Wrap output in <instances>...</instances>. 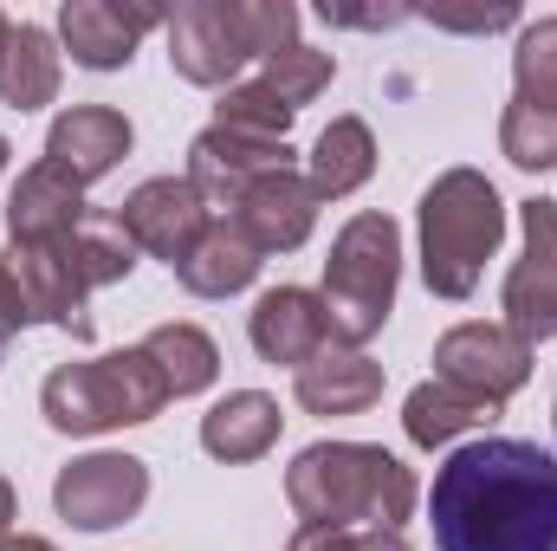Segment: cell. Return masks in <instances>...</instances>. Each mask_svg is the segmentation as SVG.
I'll list each match as a JSON object with an SVG mask.
<instances>
[{"label":"cell","mask_w":557,"mask_h":551,"mask_svg":"<svg viewBox=\"0 0 557 551\" xmlns=\"http://www.w3.org/2000/svg\"><path fill=\"white\" fill-rule=\"evenodd\" d=\"M493 403H480V396H467V390H454V383H441V377H428L409 390V403H403V434L416 441V448H454L467 428H480V421H493Z\"/></svg>","instance_id":"obj_23"},{"label":"cell","mask_w":557,"mask_h":551,"mask_svg":"<svg viewBox=\"0 0 557 551\" xmlns=\"http://www.w3.org/2000/svg\"><path fill=\"white\" fill-rule=\"evenodd\" d=\"M169 396L162 370L149 364L143 344H124V351H104L91 364H59L46 383H39V409L59 434H111V428H137V421H156Z\"/></svg>","instance_id":"obj_5"},{"label":"cell","mask_w":557,"mask_h":551,"mask_svg":"<svg viewBox=\"0 0 557 551\" xmlns=\"http://www.w3.org/2000/svg\"><path fill=\"white\" fill-rule=\"evenodd\" d=\"M278 428H285V415H278V403L267 390H227L214 409L201 415V448H208L214 461L240 467V461L273 454Z\"/></svg>","instance_id":"obj_19"},{"label":"cell","mask_w":557,"mask_h":551,"mask_svg":"<svg viewBox=\"0 0 557 551\" xmlns=\"http://www.w3.org/2000/svg\"><path fill=\"white\" fill-rule=\"evenodd\" d=\"M117 221H124V234L137 241V254L149 260H162L169 273L195 254V241L208 234V208H201V195L188 188V175H149L137 182L131 195H124V208H117Z\"/></svg>","instance_id":"obj_11"},{"label":"cell","mask_w":557,"mask_h":551,"mask_svg":"<svg viewBox=\"0 0 557 551\" xmlns=\"http://www.w3.org/2000/svg\"><path fill=\"white\" fill-rule=\"evenodd\" d=\"M7 156H13V149H7V137H0V169H7Z\"/></svg>","instance_id":"obj_38"},{"label":"cell","mask_w":557,"mask_h":551,"mask_svg":"<svg viewBox=\"0 0 557 551\" xmlns=\"http://www.w3.org/2000/svg\"><path fill=\"white\" fill-rule=\"evenodd\" d=\"M370 175H376V137H370V124H363V118H331V124L318 131V143H311V162H305L311 195H318V201H344V195H357Z\"/></svg>","instance_id":"obj_21"},{"label":"cell","mask_w":557,"mask_h":551,"mask_svg":"<svg viewBox=\"0 0 557 551\" xmlns=\"http://www.w3.org/2000/svg\"><path fill=\"white\" fill-rule=\"evenodd\" d=\"M357 551H416V546H409L403 532H376V526H370V532H357Z\"/></svg>","instance_id":"obj_34"},{"label":"cell","mask_w":557,"mask_h":551,"mask_svg":"<svg viewBox=\"0 0 557 551\" xmlns=\"http://www.w3.org/2000/svg\"><path fill=\"white\" fill-rule=\"evenodd\" d=\"M292 396L305 415H363L383 403V364L370 351L324 344L305 370H292Z\"/></svg>","instance_id":"obj_18"},{"label":"cell","mask_w":557,"mask_h":551,"mask_svg":"<svg viewBox=\"0 0 557 551\" xmlns=\"http://www.w3.org/2000/svg\"><path fill=\"white\" fill-rule=\"evenodd\" d=\"M396 279H403V234L389 215H350L331 241V260H324V325H331V344L344 351H363L389 311H396Z\"/></svg>","instance_id":"obj_4"},{"label":"cell","mask_w":557,"mask_h":551,"mask_svg":"<svg viewBox=\"0 0 557 551\" xmlns=\"http://www.w3.org/2000/svg\"><path fill=\"white\" fill-rule=\"evenodd\" d=\"M149 26H169V20L156 7H117V0H65L59 7V46L85 72H124Z\"/></svg>","instance_id":"obj_13"},{"label":"cell","mask_w":557,"mask_h":551,"mask_svg":"<svg viewBox=\"0 0 557 551\" xmlns=\"http://www.w3.org/2000/svg\"><path fill=\"white\" fill-rule=\"evenodd\" d=\"M59 46H52V33L46 26H33V20H13V33H7V59H0V105L7 111H46L52 98H59Z\"/></svg>","instance_id":"obj_22"},{"label":"cell","mask_w":557,"mask_h":551,"mask_svg":"<svg viewBox=\"0 0 557 551\" xmlns=\"http://www.w3.org/2000/svg\"><path fill=\"white\" fill-rule=\"evenodd\" d=\"M267 267V254L234 228V221H208V234L195 241V254L175 267L182 279V292H195V298H234V292H247L253 279Z\"/></svg>","instance_id":"obj_20"},{"label":"cell","mask_w":557,"mask_h":551,"mask_svg":"<svg viewBox=\"0 0 557 551\" xmlns=\"http://www.w3.org/2000/svg\"><path fill=\"white\" fill-rule=\"evenodd\" d=\"M247 338L267 364H292L305 370L324 344H331V325H324V298L305 292V285H273L260 292V305L247 311Z\"/></svg>","instance_id":"obj_17"},{"label":"cell","mask_w":557,"mask_h":551,"mask_svg":"<svg viewBox=\"0 0 557 551\" xmlns=\"http://www.w3.org/2000/svg\"><path fill=\"white\" fill-rule=\"evenodd\" d=\"M131 118L124 111H111V105H72V111H59L52 118V131H46V162H59L72 182H104L124 156H131Z\"/></svg>","instance_id":"obj_16"},{"label":"cell","mask_w":557,"mask_h":551,"mask_svg":"<svg viewBox=\"0 0 557 551\" xmlns=\"http://www.w3.org/2000/svg\"><path fill=\"white\" fill-rule=\"evenodd\" d=\"M143 351H149V364L162 370V383H169V396H201L214 377H221V344L201 331V325H156L149 338H143Z\"/></svg>","instance_id":"obj_24"},{"label":"cell","mask_w":557,"mask_h":551,"mask_svg":"<svg viewBox=\"0 0 557 551\" xmlns=\"http://www.w3.org/2000/svg\"><path fill=\"white\" fill-rule=\"evenodd\" d=\"M149 500V461L137 454H117V448H98V454H78L59 467L52 480V506L65 526L78 532H111V526H131Z\"/></svg>","instance_id":"obj_6"},{"label":"cell","mask_w":557,"mask_h":551,"mask_svg":"<svg viewBox=\"0 0 557 551\" xmlns=\"http://www.w3.org/2000/svg\"><path fill=\"white\" fill-rule=\"evenodd\" d=\"M421 20H434V26H447V33H499V26L519 20V7H512V0H499V7H473V13H460V7H428Z\"/></svg>","instance_id":"obj_30"},{"label":"cell","mask_w":557,"mask_h":551,"mask_svg":"<svg viewBox=\"0 0 557 551\" xmlns=\"http://www.w3.org/2000/svg\"><path fill=\"white\" fill-rule=\"evenodd\" d=\"M285 551H357V532H337V526H298Z\"/></svg>","instance_id":"obj_33"},{"label":"cell","mask_w":557,"mask_h":551,"mask_svg":"<svg viewBox=\"0 0 557 551\" xmlns=\"http://www.w3.org/2000/svg\"><path fill=\"white\" fill-rule=\"evenodd\" d=\"M434 377L506 409L525 383H532V344L512 338L506 325H454L434 338Z\"/></svg>","instance_id":"obj_7"},{"label":"cell","mask_w":557,"mask_h":551,"mask_svg":"<svg viewBox=\"0 0 557 551\" xmlns=\"http://www.w3.org/2000/svg\"><path fill=\"white\" fill-rule=\"evenodd\" d=\"M499 156L512 162V169H557V111H532V105H506V118H499Z\"/></svg>","instance_id":"obj_27"},{"label":"cell","mask_w":557,"mask_h":551,"mask_svg":"<svg viewBox=\"0 0 557 551\" xmlns=\"http://www.w3.org/2000/svg\"><path fill=\"white\" fill-rule=\"evenodd\" d=\"M324 20H337V26H396V20H409V7H318Z\"/></svg>","instance_id":"obj_32"},{"label":"cell","mask_w":557,"mask_h":551,"mask_svg":"<svg viewBox=\"0 0 557 551\" xmlns=\"http://www.w3.org/2000/svg\"><path fill=\"white\" fill-rule=\"evenodd\" d=\"M13 519H20V493H13V480L0 474V539H13Z\"/></svg>","instance_id":"obj_35"},{"label":"cell","mask_w":557,"mask_h":551,"mask_svg":"<svg viewBox=\"0 0 557 551\" xmlns=\"http://www.w3.org/2000/svg\"><path fill=\"white\" fill-rule=\"evenodd\" d=\"M273 169H292V143L247 137V131H227V124H208L188 143V188L201 195V208L214 221H227L240 208V195Z\"/></svg>","instance_id":"obj_10"},{"label":"cell","mask_w":557,"mask_h":551,"mask_svg":"<svg viewBox=\"0 0 557 551\" xmlns=\"http://www.w3.org/2000/svg\"><path fill=\"white\" fill-rule=\"evenodd\" d=\"M318 195H311V182L298 175V169H273V175H260L247 195H240V208L227 215L260 254H298L305 241H311V228H318Z\"/></svg>","instance_id":"obj_15"},{"label":"cell","mask_w":557,"mask_h":551,"mask_svg":"<svg viewBox=\"0 0 557 551\" xmlns=\"http://www.w3.org/2000/svg\"><path fill=\"white\" fill-rule=\"evenodd\" d=\"M552 428H557V403H552Z\"/></svg>","instance_id":"obj_39"},{"label":"cell","mask_w":557,"mask_h":551,"mask_svg":"<svg viewBox=\"0 0 557 551\" xmlns=\"http://www.w3.org/2000/svg\"><path fill=\"white\" fill-rule=\"evenodd\" d=\"M7 33H13V20H7V13H0V59H7Z\"/></svg>","instance_id":"obj_37"},{"label":"cell","mask_w":557,"mask_h":551,"mask_svg":"<svg viewBox=\"0 0 557 551\" xmlns=\"http://www.w3.org/2000/svg\"><path fill=\"white\" fill-rule=\"evenodd\" d=\"M285 500L298 526H337V532H403L416 519V474L376 448V441H311L285 467Z\"/></svg>","instance_id":"obj_2"},{"label":"cell","mask_w":557,"mask_h":551,"mask_svg":"<svg viewBox=\"0 0 557 551\" xmlns=\"http://www.w3.org/2000/svg\"><path fill=\"white\" fill-rule=\"evenodd\" d=\"M26 325H33V311H26V292H20V279L7 273V260H0V357H7V344H13Z\"/></svg>","instance_id":"obj_31"},{"label":"cell","mask_w":557,"mask_h":551,"mask_svg":"<svg viewBox=\"0 0 557 551\" xmlns=\"http://www.w3.org/2000/svg\"><path fill=\"white\" fill-rule=\"evenodd\" d=\"M331 78H337V59H331V52H318V46H292V52L267 59V72H260V85L273 91L285 111H305Z\"/></svg>","instance_id":"obj_28"},{"label":"cell","mask_w":557,"mask_h":551,"mask_svg":"<svg viewBox=\"0 0 557 551\" xmlns=\"http://www.w3.org/2000/svg\"><path fill=\"white\" fill-rule=\"evenodd\" d=\"M434 551H557V454L486 434L434 467Z\"/></svg>","instance_id":"obj_1"},{"label":"cell","mask_w":557,"mask_h":551,"mask_svg":"<svg viewBox=\"0 0 557 551\" xmlns=\"http://www.w3.org/2000/svg\"><path fill=\"white\" fill-rule=\"evenodd\" d=\"M247 59H253V46L240 26V0H182L169 13V65L188 85L227 91Z\"/></svg>","instance_id":"obj_9"},{"label":"cell","mask_w":557,"mask_h":551,"mask_svg":"<svg viewBox=\"0 0 557 551\" xmlns=\"http://www.w3.org/2000/svg\"><path fill=\"white\" fill-rule=\"evenodd\" d=\"M0 551H59V546L39 539V532H13V539H0Z\"/></svg>","instance_id":"obj_36"},{"label":"cell","mask_w":557,"mask_h":551,"mask_svg":"<svg viewBox=\"0 0 557 551\" xmlns=\"http://www.w3.org/2000/svg\"><path fill=\"white\" fill-rule=\"evenodd\" d=\"M512 85H519V105L532 111H557V13L552 20H532L512 46Z\"/></svg>","instance_id":"obj_26"},{"label":"cell","mask_w":557,"mask_h":551,"mask_svg":"<svg viewBox=\"0 0 557 551\" xmlns=\"http://www.w3.org/2000/svg\"><path fill=\"white\" fill-rule=\"evenodd\" d=\"M0 260H7V273L20 279L33 325H59V331H72L78 344H91V331H98V325H91V285H85V273H78V260H72L65 241L7 247Z\"/></svg>","instance_id":"obj_12"},{"label":"cell","mask_w":557,"mask_h":551,"mask_svg":"<svg viewBox=\"0 0 557 551\" xmlns=\"http://www.w3.org/2000/svg\"><path fill=\"white\" fill-rule=\"evenodd\" d=\"M85 215H91L85 182H72L59 162L39 156L33 169H20V182H13V195H7V241H13V247H46V241L78 234Z\"/></svg>","instance_id":"obj_14"},{"label":"cell","mask_w":557,"mask_h":551,"mask_svg":"<svg viewBox=\"0 0 557 551\" xmlns=\"http://www.w3.org/2000/svg\"><path fill=\"white\" fill-rule=\"evenodd\" d=\"M292 118H298V111H285L273 91L260 85V78H247V85H227V91H221V105H214V124H227V131H247V137H267V143H285Z\"/></svg>","instance_id":"obj_29"},{"label":"cell","mask_w":557,"mask_h":551,"mask_svg":"<svg viewBox=\"0 0 557 551\" xmlns=\"http://www.w3.org/2000/svg\"><path fill=\"white\" fill-rule=\"evenodd\" d=\"M519 228H525V254L506 273L499 311H506L512 338L545 344V338H557V201H545V195L519 201Z\"/></svg>","instance_id":"obj_8"},{"label":"cell","mask_w":557,"mask_h":551,"mask_svg":"<svg viewBox=\"0 0 557 551\" xmlns=\"http://www.w3.org/2000/svg\"><path fill=\"white\" fill-rule=\"evenodd\" d=\"M65 247H72V260H78V273H85L91 292L98 285H124V279L137 273V241L124 234L117 208H91L78 221V234H65Z\"/></svg>","instance_id":"obj_25"},{"label":"cell","mask_w":557,"mask_h":551,"mask_svg":"<svg viewBox=\"0 0 557 551\" xmlns=\"http://www.w3.org/2000/svg\"><path fill=\"white\" fill-rule=\"evenodd\" d=\"M421 279L434 298H473L506 241V201L480 169H441L421 195Z\"/></svg>","instance_id":"obj_3"}]
</instances>
